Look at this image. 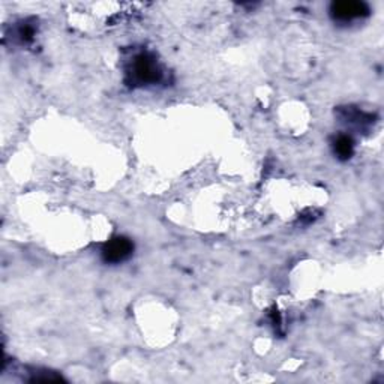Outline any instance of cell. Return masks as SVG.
Instances as JSON below:
<instances>
[{"instance_id": "cell-1", "label": "cell", "mask_w": 384, "mask_h": 384, "mask_svg": "<svg viewBox=\"0 0 384 384\" xmlns=\"http://www.w3.org/2000/svg\"><path fill=\"white\" fill-rule=\"evenodd\" d=\"M368 6L363 2H335L330 6V16L339 23H351L368 16Z\"/></svg>"}, {"instance_id": "cell-2", "label": "cell", "mask_w": 384, "mask_h": 384, "mask_svg": "<svg viewBox=\"0 0 384 384\" xmlns=\"http://www.w3.org/2000/svg\"><path fill=\"white\" fill-rule=\"evenodd\" d=\"M134 251V245L127 238H115L104 245L103 257L107 263H122Z\"/></svg>"}, {"instance_id": "cell-3", "label": "cell", "mask_w": 384, "mask_h": 384, "mask_svg": "<svg viewBox=\"0 0 384 384\" xmlns=\"http://www.w3.org/2000/svg\"><path fill=\"white\" fill-rule=\"evenodd\" d=\"M132 76L139 83H155L161 77V71L153 59L141 54L134 62Z\"/></svg>"}, {"instance_id": "cell-4", "label": "cell", "mask_w": 384, "mask_h": 384, "mask_svg": "<svg viewBox=\"0 0 384 384\" xmlns=\"http://www.w3.org/2000/svg\"><path fill=\"white\" fill-rule=\"evenodd\" d=\"M335 153L341 159H349L353 153V141L351 139L345 137V135H341V137L337 139L335 141Z\"/></svg>"}]
</instances>
